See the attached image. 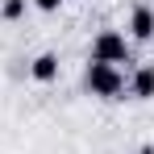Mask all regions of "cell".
<instances>
[{
  "instance_id": "obj_1",
  "label": "cell",
  "mask_w": 154,
  "mask_h": 154,
  "mask_svg": "<svg viewBox=\"0 0 154 154\" xmlns=\"http://www.w3.org/2000/svg\"><path fill=\"white\" fill-rule=\"evenodd\" d=\"M83 83H88L92 96H104V100H121V92H125V75H121V67H108V63H96V58L88 63Z\"/></svg>"
},
{
  "instance_id": "obj_2",
  "label": "cell",
  "mask_w": 154,
  "mask_h": 154,
  "mask_svg": "<svg viewBox=\"0 0 154 154\" xmlns=\"http://www.w3.org/2000/svg\"><path fill=\"white\" fill-rule=\"evenodd\" d=\"M92 58H96V63H108V67L129 63V42H125V33H117V29L96 33V38H92Z\"/></svg>"
},
{
  "instance_id": "obj_3",
  "label": "cell",
  "mask_w": 154,
  "mask_h": 154,
  "mask_svg": "<svg viewBox=\"0 0 154 154\" xmlns=\"http://www.w3.org/2000/svg\"><path fill=\"white\" fill-rule=\"evenodd\" d=\"M129 38L133 42H154V8L150 4H133V13H129Z\"/></svg>"
},
{
  "instance_id": "obj_4",
  "label": "cell",
  "mask_w": 154,
  "mask_h": 154,
  "mask_svg": "<svg viewBox=\"0 0 154 154\" xmlns=\"http://www.w3.org/2000/svg\"><path fill=\"white\" fill-rule=\"evenodd\" d=\"M129 92H133V100H154V63H142V67L133 71Z\"/></svg>"
},
{
  "instance_id": "obj_5",
  "label": "cell",
  "mask_w": 154,
  "mask_h": 154,
  "mask_svg": "<svg viewBox=\"0 0 154 154\" xmlns=\"http://www.w3.org/2000/svg\"><path fill=\"white\" fill-rule=\"evenodd\" d=\"M29 75L38 79V83H54V79H58V54H54V50H42L33 63H29Z\"/></svg>"
},
{
  "instance_id": "obj_6",
  "label": "cell",
  "mask_w": 154,
  "mask_h": 154,
  "mask_svg": "<svg viewBox=\"0 0 154 154\" xmlns=\"http://www.w3.org/2000/svg\"><path fill=\"white\" fill-rule=\"evenodd\" d=\"M25 8H29V0H0V17L4 21H21Z\"/></svg>"
},
{
  "instance_id": "obj_7",
  "label": "cell",
  "mask_w": 154,
  "mask_h": 154,
  "mask_svg": "<svg viewBox=\"0 0 154 154\" xmlns=\"http://www.w3.org/2000/svg\"><path fill=\"white\" fill-rule=\"evenodd\" d=\"M29 4H33L38 13H58V4H63V0H29Z\"/></svg>"
},
{
  "instance_id": "obj_8",
  "label": "cell",
  "mask_w": 154,
  "mask_h": 154,
  "mask_svg": "<svg viewBox=\"0 0 154 154\" xmlns=\"http://www.w3.org/2000/svg\"><path fill=\"white\" fill-rule=\"evenodd\" d=\"M137 154H154V146H142V150H137Z\"/></svg>"
}]
</instances>
